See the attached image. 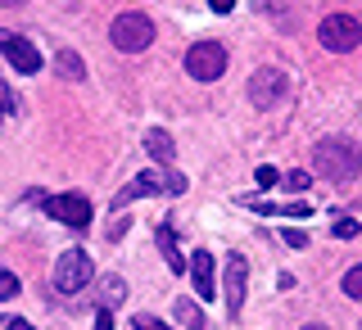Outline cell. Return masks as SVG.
<instances>
[{
    "mask_svg": "<svg viewBox=\"0 0 362 330\" xmlns=\"http://www.w3.org/2000/svg\"><path fill=\"white\" fill-rule=\"evenodd\" d=\"M186 73L195 77V82H218L226 73V45L218 41H195L186 50Z\"/></svg>",
    "mask_w": 362,
    "mask_h": 330,
    "instance_id": "obj_4",
    "label": "cell"
},
{
    "mask_svg": "<svg viewBox=\"0 0 362 330\" xmlns=\"http://www.w3.org/2000/svg\"><path fill=\"white\" fill-rule=\"evenodd\" d=\"M308 172H286V177H281V186H286V190H308Z\"/></svg>",
    "mask_w": 362,
    "mask_h": 330,
    "instance_id": "obj_20",
    "label": "cell"
},
{
    "mask_svg": "<svg viewBox=\"0 0 362 330\" xmlns=\"http://www.w3.org/2000/svg\"><path fill=\"white\" fill-rule=\"evenodd\" d=\"M132 326H136V330H173L168 322H158V317H150V312H136V317H132Z\"/></svg>",
    "mask_w": 362,
    "mask_h": 330,
    "instance_id": "obj_18",
    "label": "cell"
},
{
    "mask_svg": "<svg viewBox=\"0 0 362 330\" xmlns=\"http://www.w3.org/2000/svg\"><path fill=\"white\" fill-rule=\"evenodd\" d=\"M54 68H59V77H68V82H82V77H86V64H82V54H73V50H59V59H54Z\"/></svg>",
    "mask_w": 362,
    "mask_h": 330,
    "instance_id": "obj_15",
    "label": "cell"
},
{
    "mask_svg": "<svg viewBox=\"0 0 362 330\" xmlns=\"http://www.w3.org/2000/svg\"><path fill=\"white\" fill-rule=\"evenodd\" d=\"M18 294V276L14 271H0V299H14Z\"/></svg>",
    "mask_w": 362,
    "mask_h": 330,
    "instance_id": "obj_19",
    "label": "cell"
},
{
    "mask_svg": "<svg viewBox=\"0 0 362 330\" xmlns=\"http://www.w3.org/2000/svg\"><path fill=\"white\" fill-rule=\"evenodd\" d=\"M358 231H362V226H358L354 218H339V222H335V235H339V240H354Z\"/></svg>",
    "mask_w": 362,
    "mask_h": 330,
    "instance_id": "obj_21",
    "label": "cell"
},
{
    "mask_svg": "<svg viewBox=\"0 0 362 330\" xmlns=\"http://www.w3.org/2000/svg\"><path fill=\"white\" fill-rule=\"evenodd\" d=\"M186 271H190V281H195V294H199V299H213V294H218V267H213V254H209V249H195Z\"/></svg>",
    "mask_w": 362,
    "mask_h": 330,
    "instance_id": "obj_10",
    "label": "cell"
},
{
    "mask_svg": "<svg viewBox=\"0 0 362 330\" xmlns=\"http://www.w3.org/2000/svg\"><path fill=\"white\" fill-rule=\"evenodd\" d=\"M177 317H181L186 330H209V326H204V312L195 308V299H177Z\"/></svg>",
    "mask_w": 362,
    "mask_h": 330,
    "instance_id": "obj_16",
    "label": "cell"
},
{
    "mask_svg": "<svg viewBox=\"0 0 362 330\" xmlns=\"http://www.w3.org/2000/svg\"><path fill=\"white\" fill-rule=\"evenodd\" d=\"M122 299H127V281H122V276H109L105 285H100V308H105V312H113Z\"/></svg>",
    "mask_w": 362,
    "mask_h": 330,
    "instance_id": "obj_14",
    "label": "cell"
},
{
    "mask_svg": "<svg viewBox=\"0 0 362 330\" xmlns=\"http://www.w3.org/2000/svg\"><path fill=\"white\" fill-rule=\"evenodd\" d=\"M286 95H290V77L281 73V68H258V73L249 77V100H254V109H272Z\"/></svg>",
    "mask_w": 362,
    "mask_h": 330,
    "instance_id": "obj_6",
    "label": "cell"
},
{
    "mask_svg": "<svg viewBox=\"0 0 362 330\" xmlns=\"http://www.w3.org/2000/svg\"><path fill=\"white\" fill-rule=\"evenodd\" d=\"M154 240H158V254H163V263H168V271H177V276H181V271L190 267V258H181L173 222H158V226H154Z\"/></svg>",
    "mask_w": 362,
    "mask_h": 330,
    "instance_id": "obj_11",
    "label": "cell"
},
{
    "mask_svg": "<svg viewBox=\"0 0 362 330\" xmlns=\"http://www.w3.org/2000/svg\"><path fill=\"white\" fill-rule=\"evenodd\" d=\"M109 41L118 45L122 54H141L145 45L154 41V23H150V14H141V9H122V14L109 23Z\"/></svg>",
    "mask_w": 362,
    "mask_h": 330,
    "instance_id": "obj_2",
    "label": "cell"
},
{
    "mask_svg": "<svg viewBox=\"0 0 362 330\" xmlns=\"http://www.w3.org/2000/svg\"><path fill=\"white\" fill-rule=\"evenodd\" d=\"M303 330H326V326H303Z\"/></svg>",
    "mask_w": 362,
    "mask_h": 330,
    "instance_id": "obj_26",
    "label": "cell"
},
{
    "mask_svg": "<svg viewBox=\"0 0 362 330\" xmlns=\"http://www.w3.org/2000/svg\"><path fill=\"white\" fill-rule=\"evenodd\" d=\"M344 294H349V299H358V303H362V263L344 271Z\"/></svg>",
    "mask_w": 362,
    "mask_h": 330,
    "instance_id": "obj_17",
    "label": "cell"
},
{
    "mask_svg": "<svg viewBox=\"0 0 362 330\" xmlns=\"http://www.w3.org/2000/svg\"><path fill=\"white\" fill-rule=\"evenodd\" d=\"M276 181H281L276 167H258V186H276Z\"/></svg>",
    "mask_w": 362,
    "mask_h": 330,
    "instance_id": "obj_23",
    "label": "cell"
},
{
    "mask_svg": "<svg viewBox=\"0 0 362 330\" xmlns=\"http://www.w3.org/2000/svg\"><path fill=\"white\" fill-rule=\"evenodd\" d=\"M313 172L326 177V181L349 186V181L362 172V150L354 141H344V136H326V141L313 145Z\"/></svg>",
    "mask_w": 362,
    "mask_h": 330,
    "instance_id": "obj_1",
    "label": "cell"
},
{
    "mask_svg": "<svg viewBox=\"0 0 362 330\" xmlns=\"http://www.w3.org/2000/svg\"><path fill=\"white\" fill-rule=\"evenodd\" d=\"M5 330H32V326L23 322V317H9V322H5Z\"/></svg>",
    "mask_w": 362,
    "mask_h": 330,
    "instance_id": "obj_25",
    "label": "cell"
},
{
    "mask_svg": "<svg viewBox=\"0 0 362 330\" xmlns=\"http://www.w3.org/2000/svg\"><path fill=\"white\" fill-rule=\"evenodd\" d=\"M145 154H150L158 167H173V158H177L173 136H168L163 127H150V131H145Z\"/></svg>",
    "mask_w": 362,
    "mask_h": 330,
    "instance_id": "obj_12",
    "label": "cell"
},
{
    "mask_svg": "<svg viewBox=\"0 0 362 330\" xmlns=\"http://www.w3.org/2000/svg\"><path fill=\"white\" fill-rule=\"evenodd\" d=\"M90 271H95V267H90V258L82 254V249H68L59 263H54V290H59V294H77L90 281Z\"/></svg>",
    "mask_w": 362,
    "mask_h": 330,
    "instance_id": "obj_7",
    "label": "cell"
},
{
    "mask_svg": "<svg viewBox=\"0 0 362 330\" xmlns=\"http://www.w3.org/2000/svg\"><path fill=\"white\" fill-rule=\"evenodd\" d=\"M281 240H286L290 249H303V244H308V235H303V231H290V226H286V231H281Z\"/></svg>",
    "mask_w": 362,
    "mask_h": 330,
    "instance_id": "obj_22",
    "label": "cell"
},
{
    "mask_svg": "<svg viewBox=\"0 0 362 330\" xmlns=\"http://www.w3.org/2000/svg\"><path fill=\"white\" fill-rule=\"evenodd\" d=\"M245 285H249V263L240 254H231L226 271H222V294H226V312L231 317H240V308H245Z\"/></svg>",
    "mask_w": 362,
    "mask_h": 330,
    "instance_id": "obj_9",
    "label": "cell"
},
{
    "mask_svg": "<svg viewBox=\"0 0 362 330\" xmlns=\"http://www.w3.org/2000/svg\"><path fill=\"white\" fill-rule=\"evenodd\" d=\"M95 330H113V312L100 308V312H95Z\"/></svg>",
    "mask_w": 362,
    "mask_h": 330,
    "instance_id": "obj_24",
    "label": "cell"
},
{
    "mask_svg": "<svg viewBox=\"0 0 362 330\" xmlns=\"http://www.w3.org/2000/svg\"><path fill=\"white\" fill-rule=\"evenodd\" d=\"M150 195H163V177H154V172H141V177H136L132 186L118 195V199H113V208H122V204H132V199H150Z\"/></svg>",
    "mask_w": 362,
    "mask_h": 330,
    "instance_id": "obj_13",
    "label": "cell"
},
{
    "mask_svg": "<svg viewBox=\"0 0 362 330\" xmlns=\"http://www.w3.org/2000/svg\"><path fill=\"white\" fill-rule=\"evenodd\" d=\"M37 199L54 222L73 226V231H86L90 226V199H82V195H37Z\"/></svg>",
    "mask_w": 362,
    "mask_h": 330,
    "instance_id": "obj_5",
    "label": "cell"
},
{
    "mask_svg": "<svg viewBox=\"0 0 362 330\" xmlns=\"http://www.w3.org/2000/svg\"><path fill=\"white\" fill-rule=\"evenodd\" d=\"M317 41H322L331 54H349V50L362 45V23L354 14H344V9H339V14H326L322 28H317Z\"/></svg>",
    "mask_w": 362,
    "mask_h": 330,
    "instance_id": "obj_3",
    "label": "cell"
},
{
    "mask_svg": "<svg viewBox=\"0 0 362 330\" xmlns=\"http://www.w3.org/2000/svg\"><path fill=\"white\" fill-rule=\"evenodd\" d=\"M0 54H5V59L14 64L23 77L41 73V50H37V45H32L28 37H18V32H9V28H0Z\"/></svg>",
    "mask_w": 362,
    "mask_h": 330,
    "instance_id": "obj_8",
    "label": "cell"
}]
</instances>
